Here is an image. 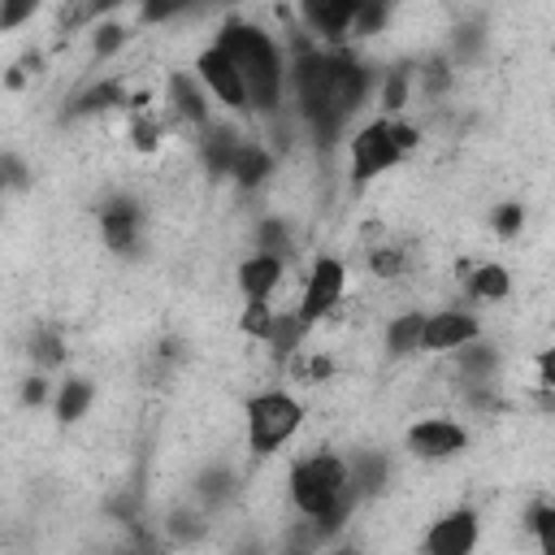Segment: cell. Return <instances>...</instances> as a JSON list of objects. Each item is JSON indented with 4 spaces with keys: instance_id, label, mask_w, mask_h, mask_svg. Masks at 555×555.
<instances>
[{
    "instance_id": "6da1fadb",
    "label": "cell",
    "mask_w": 555,
    "mask_h": 555,
    "mask_svg": "<svg viewBox=\"0 0 555 555\" xmlns=\"http://www.w3.org/2000/svg\"><path fill=\"white\" fill-rule=\"evenodd\" d=\"M291 82H295V100L299 113L312 130V139L321 147H330L338 139V130L347 126V117L364 104L369 95V69L347 56V52H317V48H299L295 65H291Z\"/></svg>"
},
{
    "instance_id": "7a4b0ae2",
    "label": "cell",
    "mask_w": 555,
    "mask_h": 555,
    "mask_svg": "<svg viewBox=\"0 0 555 555\" xmlns=\"http://www.w3.org/2000/svg\"><path fill=\"white\" fill-rule=\"evenodd\" d=\"M291 503L299 507V516L325 525V529H338L356 503V490H351V473H347V460L330 455V451H317V455H304L295 460L291 477Z\"/></svg>"
},
{
    "instance_id": "3957f363",
    "label": "cell",
    "mask_w": 555,
    "mask_h": 555,
    "mask_svg": "<svg viewBox=\"0 0 555 555\" xmlns=\"http://www.w3.org/2000/svg\"><path fill=\"white\" fill-rule=\"evenodd\" d=\"M217 43L238 65L251 108L273 113L282 104V87H286V61H282L278 43L260 26H251V22H225L221 35H217Z\"/></svg>"
},
{
    "instance_id": "277c9868",
    "label": "cell",
    "mask_w": 555,
    "mask_h": 555,
    "mask_svg": "<svg viewBox=\"0 0 555 555\" xmlns=\"http://www.w3.org/2000/svg\"><path fill=\"white\" fill-rule=\"evenodd\" d=\"M243 416H247V447L256 455H273L278 447H286L299 434L304 403L286 390H260L243 403Z\"/></svg>"
},
{
    "instance_id": "5b68a950",
    "label": "cell",
    "mask_w": 555,
    "mask_h": 555,
    "mask_svg": "<svg viewBox=\"0 0 555 555\" xmlns=\"http://www.w3.org/2000/svg\"><path fill=\"white\" fill-rule=\"evenodd\" d=\"M347 156H351V182H356V186H364V182L382 178L386 169H395L408 152L399 147L390 117H377V121H369V126H360V130L351 134Z\"/></svg>"
},
{
    "instance_id": "8992f818",
    "label": "cell",
    "mask_w": 555,
    "mask_h": 555,
    "mask_svg": "<svg viewBox=\"0 0 555 555\" xmlns=\"http://www.w3.org/2000/svg\"><path fill=\"white\" fill-rule=\"evenodd\" d=\"M343 291H347V269H343V260L317 256L308 282H304V295H299V317H304L308 325H317L321 317H330V312L338 308Z\"/></svg>"
},
{
    "instance_id": "52a82bcc",
    "label": "cell",
    "mask_w": 555,
    "mask_h": 555,
    "mask_svg": "<svg viewBox=\"0 0 555 555\" xmlns=\"http://www.w3.org/2000/svg\"><path fill=\"white\" fill-rule=\"evenodd\" d=\"M195 69H199V82H204V87H208L225 108H234V113L251 108L247 87H243V74H238V65L225 56V48H221V43L204 48V52H199V61H195Z\"/></svg>"
},
{
    "instance_id": "ba28073f",
    "label": "cell",
    "mask_w": 555,
    "mask_h": 555,
    "mask_svg": "<svg viewBox=\"0 0 555 555\" xmlns=\"http://www.w3.org/2000/svg\"><path fill=\"white\" fill-rule=\"evenodd\" d=\"M408 447L421 455V460H451L468 447V429L451 416H425L408 429Z\"/></svg>"
},
{
    "instance_id": "9c48e42d",
    "label": "cell",
    "mask_w": 555,
    "mask_h": 555,
    "mask_svg": "<svg viewBox=\"0 0 555 555\" xmlns=\"http://www.w3.org/2000/svg\"><path fill=\"white\" fill-rule=\"evenodd\" d=\"M477 512H468V507H455V512H447V516H438L429 529H425V538H421V546L429 551V555H468L473 546H477Z\"/></svg>"
},
{
    "instance_id": "30bf717a",
    "label": "cell",
    "mask_w": 555,
    "mask_h": 555,
    "mask_svg": "<svg viewBox=\"0 0 555 555\" xmlns=\"http://www.w3.org/2000/svg\"><path fill=\"white\" fill-rule=\"evenodd\" d=\"M477 334H481V325H477V317H473V312H460V308H442V312H429V317H425L421 351H434V356H442V351H455V347L473 343Z\"/></svg>"
},
{
    "instance_id": "8fae6325",
    "label": "cell",
    "mask_w": 555,
    "mask_h": 555,
    "mask_svg": "<svg viewBox=\"0 0 555 555\" xmlns=\"http://www.w3.org/2000/svg\"><path fill=\"white\" fill-rule=\"evenodd\" d=\"M139 225H143V217H139V208H134L130 199H108V204L100 208L104 247L117 251V256H130V251L139 247Z\"/></svg>"
},
{
    "instance_id": "7c38bea8",
    "label": "cell",
    "mask_w": 555,
    "mask_h": 555,
    "mask_svg": "<svg viewBox=\"0 0 555 555\" xmlns=\"http://www.w3.org/2000/svg\"><path fill=\"white\" fill-rule=\"evenodd\" d=\"M360 13H364V0H304V22L330 39L356 30Z\"/></svg>"
},
{
    "instance_id": "4fadbf2b",
    "label": "cell",
    "mask_w": 555,
    "mask_h": 555,
    "mask_svg": "<svg viewBox=\"0 0 555 555\" xmlns=\"http://www.w3.org/2000/svg\"><path fill=\"white\" fill-rule=\"evenodd\" d=\"M282 278H286V264H282L278 251H256V256H247L238 264V291L247 299H273V291L282 286Z\"/></svg>"
},
{
    "instance_id": "5bb4252c",
    "label": "cell",
    "mask_w": 555,
    "mask_h": 555,
    "mask_svg": "<svg viewBox=\"0 0 555 555\" xmlns=\"http://www.w3.org/2000/svg\"><path fill=\"white\" fill-rule=\"evenodd\" d=\"M169 104H173V117H182V121L195 126L199 134L212 126V117H208V95L199 91V78H191V74H169Z\"/></svg>"
},
{
    "instance_id": "9a60e30c",
    "label": "cell",
    "mask_w": 555,
    "mask_h": 555,
    "mask_svg": "<svg viewBox=\"0 0 555 555\" xmlns=\"http://www.w3.org/2000/svg\"><path fill=\"white\" fill-rule=\"evenodd\" d=\"M468 278V295L477 299V304H503L507 295H512V273L503 269V264H494V260H486V264H473V269H464Z\"/></svg>"
},
{
    "instance_id": "2e32d148",
    "label": "cell",
    "mask_w": 555,
    "mask_h": 555,
    "mask_svg": "<svg viewBox=\"0 0 555 555\" xmlns=\"http://www.w3.org/2000/svg\"><path fill=\"white\" fill-rule=\"evenodd\" d=\"M347 473H351V490H356V499H369V494H377V490L386 486L390 464H386V455L364 451V455H351V460H347Z\"/></svg>"
},
{
    "instance_id": "e0dca14e",
    "label": "cell",
    "mask_w": 555,
    "mask_h": 555,
    "mask_svg": "<svg viewBox=\"0 0 555 555\" xmlns=\"http://www.w3.org/2000/svg\"><path fill=\"white\" fill-rule=\"evenodd\" d=\"M421 334H425V312H399L386 321V351L395 360L412 356V351H421Z\"/></svg>"
},
{
    "instance_id": "ac0fdd59",
    "label": "cell",
    "mask_w": 555,
    "mask_h": 555,
    "mask_svg": "<svg viewBox=\"0 0 555 555\" xmlns=\"http://www.w3.org/2000/svg\"><path fill=\"white\" fill-rule=\"evenodd\" d=\"M451 356H455V364H460V373H464L468 382H490V377H494V369H499V351H494L490 343H481V338H473V343L455 347Z\"/></svg>"
},
{
    "instance_id": "d6986e66",
    "label": "cell",
    "mask_w": 555,
    "mask_h": 555,
    "mask_svg": "<svg viewBox=\"0 0 555 555\" xmlns=\"http://www.w3.org/2000/svg\"><path fill=\"white\" fill-rule=\"evenodd\" d=\"M269 173H273V156L264 147H256V143H243L238 156H234V165H230V178L238 186H260Z\"/></svg>"
},
{
    "instance_id": "ffe728a7",
    "label": "cell",
    "mask_w": 555,
    "mask_h": 555,
    "mask_svg": "<svg viewBox=\"0 0 555 555\" xmlns=\"http://www.w3.org/2000/svg\"><path fill=\"white\" fill-rule=\"evenodd\" d=\"M91 399H95V386L91 382H82V377H69L65 386H61V395H56V416L69 425V421H82V412L91 408Z\"/></svg>"
},
{
    "instance_id": "44dd1931",
    "label": "cell",
    "mask_w": 555,
    "mask_h": 555,
    "mask_svg": "<svg viewBox=\"0 0 555 555\" xmlns=\"http://www.w3.org/2000/svg\"><path fill=\"white\" fill-rule=\"evenodd\" d=\"M412 87H416V74L403 69V65H395V69L382 78V108H386V113H403L408 100H412Z\"/></svg>"
},
{
    "instance_id": "7402d4cb",
    "label": "cell",
    "mask_w": 555,
    "mask_h": 555,
    "mask_svg": "<svg viewBox=\"0 0 555 555\" xmlns=\"http://www.w3.org/2000/svg\"><path fill=\"white\" fill-rule=\"evenodd\" d=\"M117 104H126V87H121L117 78H108V82L87 87V91L74 100V113H104V108H117Z\"/></svg>"
},
{
    "instance_id": "603a6c76",
    "label": "cell",
    "mask_w": 555,
    "mask_h": 555,
    "mask_svg": "<svg viewBox=\"0 0 555 555\" xmlns=\"http://www.w3.org/2000/svg\"><path fill=\"white\" fill-rule=\"evenodd\" d=\"M273 321H278V312L269 308V299H247V308H243V317H238L243 334H247V338H260V343L273 334Z\"/></svg>"
},
{
    "instance_id": "cb8c5ba5",
    "label": "cell",
    "mask_w": 555,
    "mask_h": 555,
    "mask_svg": "<svg viewBox=\"0 0 555 555\" xmlns=\"http://www.w3.org/2000/svg\"><path fill=\"white\" fill-rule=\"evenodd\" d=\"M195 0H139V22L143 26H160V22H173L182 13H191Z\"/></svg>"
},
{
    "instance_id": "d4e9b609",
    "label": "cell",
    "mask_w": 555,
    "mask_h": 555,
    "mask_svg": "<svg viewBox=\"0 0 555 555\" xmlns=\"http://www.w3.org/2000/svg\"><path fill=\"white\" fill-rule=\"evenodd\" d=\"M529 529H533L538 551L555 555V503H538V507L529 512Z\"/></svg>"
},
{
    "instance_id": "484cf974",
    "label": "cell",
    "mask_w": 555,
    "mask_h": 555,
    "mask_svg": "<svg viewBox=\"0 0 555 555\" xmlns=\"http://www.w3.org/2000/svg\"><path fill=\"white\" fill-rule=\"evenodd\" d=\"M369 269H373V278H399V273L408 269V256H403L399 247L382 243V247L369 251Z\"/></svg>"
},
{
    "instance_id": "4316f807",
    "label": "cell",
    "mask_w": 555,
    "mask_h": 555,
    "mask_svg": "<svg viewBox=\"0 0 555 555\" xmlns=\"http://www.w3.org/2000/svg\"><path fill=\"white\" fill-rule=\"evenodd\" d=\"M30 356H35L39 364H48V369L61 364V360H65V343H61V334H56V330H39L35 343H30Z\"/></svg>"
},
{
    "instance_id": "83f0119b",
    "label": "cell",
    "mask_w": 555,
    "mask_h": 555,
    "mask_svg": "<svg viewBox=\"0 0 555 555\" xmlns=\"http://www.w3.org/2000/svg\"><path fill=\"white\" fill-rule=\"evenodd\" d=\"M256 238H260V251H286V243H291V230H286V221H278V217H269V221H260V230H256Z\"/></svg>"
},
{
    "instance_id": "f1b7e54d",
    "label": "cell",
    "mask_w": 555,
    "mask_h": 555,
    "mask_svg": "<svg viewBox=\"0 0 555 555\" xmlns=\"http://www.w3.org/2000/svg\"><path fill=\"white\" fill-rule=\"evenodd\" d=\"M39 0H0V30H17L26 17H35Z\"/></svg>"
},
{
    "instance_id": "f546056e",
    "label": "cell",
    "mask_w": 555,
    "mask_h": 555,
    "mask_svg": "<svg viewBox=\"0 0 555 555\" xmlns=\"http://www.w3.org/2000/svg\"><path fill=\"white\" fill-rule=\"evenodd\" d=\"M520 225H525V208L520 204H499L494 208V234L512 238V234H520Z\"/></svg>"
},
{
    "instance_id": "4dcf8cb0",
    "label": "cell",
    "mask_w": 555,
    "mask_h": 555,
    "mask_svg": "<svg viewBox=\"0 0 555 555\" xmlns=\"http://www.w3.org/2000/svg\"><path fill=\"white\" fill-rule=\"evenodd\" d=\"M126 43V30L117 26V22H104L100 30H95V39H91V48H95V56H113L117 48Z\"/></svg>"
},
{
    "instance_id": "1f68e13d",
    "label": "cell",
    "mask_w": 555,
    "mask_h": 555,
    "mask_svg": "<svg viewBox=\"0 0 555 555\" xmlns=\"http://www.w3.org/2000/svg\"><path fill=\"white\" fill-rule=\"evenodd\" d=\"M130 143H134L139 152H156V143H160V126H156L152 117H134V126H130Z\"/></svg>"
},
{
    "instance_id": "d6a6232c",
    "label": "cell",
    "mask_w": 555,
    "mask_h": 555,
    "mask_svg": "<svg viewBox=\"0 0 555 555\" xmlns=\"http://www.w3.org/2000/svg\"><path fill=\"white\" fill-rule=\"evenodd\" d=\"M538 382H542V390H555V347H542V356H538Z\"/></svg>"
},
{
    "instance_id": "836d02e7",
    "label": "cell",
    "mask_w": 555,
    "mask_h": 555,
    "mask_svg": "<svg viewBox=\"0 0 555 555\" xmlns=\"http://www.w3.org/2000/svg\"><path fill=\"white\" fill-rule=\"evenodd\" d=\"M43 399H48V382H43V377H30V382L22 386V403H26V408H39Z\"/></svg>"
},
{
    "instance_id": "e575fe53",
    "label": "cell",
    "mask_w": 555,
    "mask_h": 555,
    "mask_svg": "<svg viewBox=\"0 0 555 555\" xmlns=\"http://www.w3.org/2000/svg\"><path fill=\"white\" fill-rule=\"evenodd\" d=\"M390 126H395V139H399L403 152H412V147L421 143V130H416V126H408V121H390Z\"/></svg>"
},
{
    "instance_id": "d590c367",
    "label": "cell",
    "mask_w": 555,
    "mask_h": 555,
    "mask_svg": "<svg viewBox=\"0 0 555 555\" xmlns=\"http://www.w3.org/2000/svg\"><path fill=\"white\" fill-rule=\"evenodd\" d=\"M4 182H9V186H26V169H22V160H17L13 152L4 156Z\"/></svg>"
},
{
    "instance_id": "8d00e7d4",
    "label": "cell",
    "mask_w": 555,
    "mask_h": 555,
    "mask_svg": "<svg viewBox=\"0 0 555 555\" xmlns=\"http://www.w3.org/2000/svg\"><path fill=\"white\" fill-rule=\"evenodd\" d=\"M117 4H126V0H91V4H87V17H100V13L117 9Z\"/></svg>"
}]
</instances>
